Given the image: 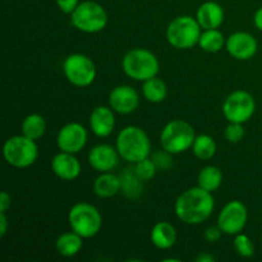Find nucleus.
I'll return each mask as SVG.
<instances>
[{
	"mask_svg": "<svg viewBox=\"0 0 262 262\" xmlns=\"http://www.w3.org/2000/svg\"><path fill=\"white\" fill-rule=\"evenodd\" d=\"M215 209V200L211 192L201 187H193L179 194L174 204L177 217L184 224L200 225L206 222Z\"/></svg>",
	"mask_w": 262,
	"mask_h": 262,
	"instance_id": "obj_1",
	"label": "nucleus"
},
{
	"mask_svg": "<svg viewBox=\"0 0 262 262\" xmlns=\"http://www.w3.org/2000/svg\"><path fill=\"white\" fill-rule=\"evenodd\" d=\"M115 147L123 160L132 164L148 158L151 152V142L147 133L137 125L123 128L117 137Z\"/></svg>",
	"mask_w": 262,
	"mask_h": 262,
	"instance_id": "obj_2",
	"label": "nucleus"
},
{
	"mask_svg": "<svg viewBox=\"0 0 262 262\" xmlns=\"http://www.w3.org/2000/svg\"><path fill=\"white\" fill-rule=\"evenodd\" d=\"M122 68L129 78L145 82L158 76L160 63L152 51L137 48L125 54L122 60Z\"/></svg>",
	"mask_w": 262,
	"mask_h": 262,
	"instance_id": "obj_3",
	"label": "nucleus"
},
{
	"mask_svg": "<svg viewBox=\"0 0 262 262\" xmlns=\"http://www.w3.org/2000/svg\"><path fill=\"white\" fill-rule=\"evenodd\" d=\"M194 138L196 133L193 127L182 119L169 122L160 133L161 147L170 155H178L192 148Z\"/></svg>",
	"mask_w": 262,
	"mask_h": 262,
	"instance_id": "obj_4",
	"label": "nucleus"
},
{
	"mask_svg": "<svg viewBox=\"0 0 262 262\" xmlns=\"http://www.w3.org/2000/svg\"><path fill=\"white\" fill-rule=\"evenodd\" d=\"M201 26L191 15H179L169 23L166 40L178 50H187L197 45L201 36Z\"/></svg>",
	"mask_w": 262,
	"mask_h": 262,
	"instance_id": "obj_5",
	"label": "nucleus"
},
{
	"mask_svg": "<svg viewBox=\"0 0 262 262\" xmlns=\"http://www.w3.org/2000/svg\"><path fill=\"white\" fill-rule=\"evenodd\" d=\"M3 155L10 166L25 169L33 165L38 158V147L35 140L23 135L13 136L5 141L3 146Z\"/></svg>",
	"mask_w": 262,
	"mask_h": 262,
	"instance_id": "obj_6",
	"label": "nucleus"
},
{
	"mask_svg": "<svg viewBox=\"0 0 262 262\" xmlns=\"http://www.w3.org/2000/svg\"><path fill=\"white\" fill-rule=\"evenodd\" d=\"M69 227L82 238H92L101 230L102 216L91 204L79 202L73 205L68 214Z\"/></svg>",
	"mask_w": 262,
	"mask_h": 262,
	"instance_id": "obj_7",
	"label": "nucleus"
},
{
	"mask_svg": "<svg viewBox=\"0 0 262 262\" xmlns=\"http://www.w3.org/2000/svg\"><path fill=\"white\" fill-rule=\"evenodd\" d=\"M72 25L84 33H97L104 30L107 25V13L101 4L96 2L79 3L71 14Z\"/></svg>",
	"mask_w": 262,
	"mask_h": 262,
	"instance_id": "obj_8",
	"label": "nucleus"
},
{
	"mask_svg": "<svg viewBox=\"0 0 262 262\" xmlns=\"http://www.w3.org/2000/svg\"><path fill=\"white\" fill-rule=\"evenodd\" d=\"M63 73L67 81L76 87H87L96 78V66L83 54H71L63 63Z\"/></svg>",
	"mask_w": 262,
	"mask_h": 262,
	"instance_id": "obj_9",
	"label": "nucleus"
},
{
	"mask_svg": "<svg viewBox=\"0 0 262 262\" xmlns=\"http://www.w3.org/2000/svg\"><path fill=\"white\" fill-rule=\"evenodd\" d=\"M256 112V101L252 95L243 90L232 92L223 104V114L230 123H247Z\"/></svg>",
	"mask_w": 262,
	"mask_h": 262,
	"instance_id": "obj_10",
	"label": "nucleus"
},
{
	"mask_svg": "<svg viewBox=\"0 0 262 262\" xmlns=\"http://www.w3.org/2000/svg\"><path fill=\"white\" fill-rule=\"evenodd\" d=\"M248 222V210L242 201L228 202L217 216V227L224 234L237 235L243 232Z\"/></svg>",
	"mask_w": 262,
	"mask_h": 262,
	"instance_id": "obj_11",
	"label": "nucleus"
},
{
	"mask_svg": "<svg viewBox=\"0 0 262 262\" xmlns=\"http://www.w3.org/2000/svg\"><path fill=\"white\" fill-rule=\"evenodd\" d=\"M89 140L87 129L82 124L72 122L61 127L56 136V145L59 150L69 154H77L83 150Z\"/></svg>",
	"mask_w": 262,
	"mask_h": 262,
	"instance_id": "obj_12",
	"label": "nucleus"
},
{
	"mask_svg": "<svg viewBox=\"0 0 262 262\" xmlns=\"http://www.w3.org/2000/svg\"><path fill=\"white\" fill-rule=\"evenodd\" d=\"M225 49L229 55L237 60H250L257 53L258 43L253 35L238 31V32L232 33L227 38Z\"/></svg>",
	"mask_w": 262,
	"mask_h": 262,
	"instance_id": "obj_13",
	"label": "nucleus"
},
{
	"mask_svg": "<svg viewBox=\"0 0 262 262\" xmlns=\"http://www.w3.org/2000/svg\"><path fill=\"white\" fill-rule=\"evenodd\" d=\"M140 105V96L133 87L120 84L109 94V106L118 114H130Z\"/></svg>",
	"mask_w": 262,
	"mask_h": 262,
	"instance_id": "obj_14",
	"label": "nucleus"
},
{
	"mask_svg": "<svg viewBox=\"0 0 262 262\" xmlns=\"http://www.w3.org/2000/svg\"><path fill=\"white\" fill-rule=\"evenodd\" d=\"M119 152L117 147L101 143L95 147L89 152V163L92 168L100 173L105 171H112L119 164Z\"/></svg>",
	"mask_w": 262,
	"mask_h": 262,
	"instance_id": "obj_15",
	"label": "nucleus"
},
{
	"mask_svg": "<svg viewBox=\"0 0 262 262\" xmlns=\"http://www.w3.org/2000/svg\"><path fill=\"white\" fill-rule=\"evenodd\" d=\"M51 170L61 181L71 182L78 178L82 166L74 154L60 151L51 160Z\"/></svg>",
	"mask_w": 262,
	"mask_h": 262,
	"instance_id": "obj_16",
	"label": "nucleus"
},
{
	"mask_svg": "<svg viewBox=\"0 0 262 262\" xmlns=\"http://www.w3.org/2000/svg\"><path fill=\"white\" fill-rule=\"evenodd\" d=\"M114 110L110 106H97L90 115V128L100 138L109 137L115 128Z\"/></svg>",
	"mask_w": 262,
	"mask_h": 262,
	"instance_id": "obj_17",
	"label": "nucleus"
},
{
	"mask_svg": "<svg viewBox=\"0 0 262 262\" xmlns=\"http://www.w3.org/2000/svg\"><path fill=\"white\" fill-rule=\"evenodd\" d=\"M224 9L216 2H205L197 9L196 19L204 30L219 28L224 22Z\"/></svg>",
	"mask_w": 262,
	"mask_h": 262,
	"instance_id": "obj_18",
	"label": "nucleus"
},
{
	"mask_svg": "<svg viewBox=\"0 0 262 262\" xmlns=\"http://www.w3.org/2000/svg\"><path fill=\"white\" fill-rule=\"evenodd\" d=\"M152 245L159 250H169L177 242V230L168 222H159L152 227L150 233Z\"/></svg>",
	"mask_w": 262,
	"mask_h": 262,
	"instance_id": "obj_19",
	"label": "nucleus"
},
{
	"mask_svg": "<svg viewBox=\"0 0 262 262\" xmlns=\"http://www.w3.org/2000/svg\"><path fill=\"white\" fill-rule=\"evenodd\" d=\"M122 182L110 171L101 173L94 182V192L100 199H110L120 191Z\"/></svg>",
	"mask_w": 262,
	"mask_h": 262,
	"instance_id": "obj_20",
	"label": "nucleus"
},
{
	"mask_svg": "<svg viewBox=\"0 0 262 262\" xmlns=\"http://www.w3.org/2000/svg\"><path fill=\"white\" fill-rule=\"evenodd\" d=\"M83 239L81 235L76 232H67L59 235L55 242V248L58 253L63 257H73L81 252L83 247Z\"/></svg>",
	"mask_w": 262,
	"mask_h": 262,
	"instance_id": "obj_21",
	"label": "nucleus"
},
{
	"mask_svg": "<svg viewBox=\"0 0 262 262\" xmlns=\"http://www.w3.org/2000/svg\"><path fill=\"white\" fill-rule=\"evenodd\" d=\"M197 183L205 191H209L214 193L215 191L220 188L223 183V173L217 166L207 165L201 169L197 177Z\"/></svg>",
	"mask_w": 262,
	"mask_h": 262,
	"instance_id": "obj_22",
	"label": "nucleus"
},
{
	"mask_svg": "<svg viewBox=\"0 0 262 262\" xmlns=\"http://www.w3.org/2000/svg\"><path fill=\"white\" fill-rule=\"evenodd\" d=\"M142 94L143 97H145L148 102L160 104V102H163L164 100L166 99L168 89H166V84L163 79L158 78V77H152V78L143 82Z\"/></svg>",
	"mask_w": 262,
	"mask_h": 262,
	"instance_id": "obj_23",
	"label": "nucleus"
},
{
	"mask_svg": "<svg viewBox=\"0 0 262 262\" xmlns=\"http://www.w3.org/2000/svg\"><path fill=\"white\" fill-rule=\"evenodd\" d=\"M22 135L31 140H40L46 132V122L42 115L40 114H30L23 119L20 125Z\"/></svg>",
	"mask_w": 262,
	"mask_h": 262,
	"instance_id": "obj_24",
	"label": "nucleus"
},
{
	"mask_svg": "<svg viewBox=\"0 0 262 262\" xmlns=\"http://www.w3.org/2000/svg\"><path fill=\"white\" fill-rule=\"evenodd\" d=\"M217 145L214 138L209 135L196 136L192 145V152L199 160H210L215 156Z\"/></svg>",
	"mask_w": 262,
	"mask_h": 262,
	"instance_id": "obj_25",
	"label": "nucleus"
},
{
	"mask_svg": "<svg viewBox=\"0 0 262 262\" xmlns=\"http://www.w3.org/2000/svg\"><path fill=\"white\" fill-rule=\"evenodd\" d=\"M225 42L227 40L224 35L217 28H212V30H205L201 33L199 45L206 53H217L224 48Z\"/></svg>",
	"mask_w": 262,
	"mask_h": 262,
	"instance_id": "obj_26",
	"label": "nucleus"
},
{
	"mask_svg": "<svg viewBox=\"0 0 262 262\" xmlns=\"http://www.w3.org/2000/svg\"><path fill=\"white\" fill-rule=\"evenodd\" d=\"M234 250L241 257L250 258L255 255V246L253 242L251 241V238L248 235L239 233V234L235 235L234 238Z\"/></svg>",
	"mask_w": 262,
	"mask_h": 262,
	"instance_id": "obj_27",
	"label": "nucleus"
},
{
	"mask_svg": "<svg viewBox=\"0 0 262 262\" xmlns=\"http://www.w3.org/2000/svg\"><path fill=\"white\" fill-rule=\"evenodd\" d=\"M135 173L140 181H151L156 174L155 161L148 158L138 161V163H136Z\"/></svg>",
	"mask_w": 262,
	"mask_h": 262,
	"instance_id": "obj_28",
	"label": "nucleus"
},
{
	"mask_svg": "<svg viewBox=\"0 0 262 262\" xmlns=\"http://www.w3.org/2000/svg\"><path fill=\"white\" fill-rule=\"evenodd\" d=\"M225 138L229 141L230 143H238L243 140L246 135L245 127L242 123H230L225 128Z\"/></svg>",
	"mask_w": 262,
	"mask_h": 262,
	"instance_id": "obj_29",
	"label": "nucleus"
},
{
	"mask_svg": "<svg viewBox=\"0 0 262 262\" xmlns=\"http://www.w3.org/2000/svg\"><path fill=\"white\" fill-rule=\"evenodd\" d=\"M59 9L66 14H72L79 5V0H55Z\"/></svg>",
	"mask_w": 262,
	"mask_h": 262,
	"instance_id": "obj_30",
	"label": "nucleus"
},
{
	"mask_svg": "<svg viewBox=\"0 0 262 262\" xmlns=\"http://www.w3.org/2000/svg\"><path fill=\"white\" fill-rule=\"evenodd\" d=\"M222 234H223L222 229H220L217 225L216 227H209L206 229V232H205V238H206V241H209V242L214 243L220 239Z\"/></svg>",
	"mask_w": 262,
	"mask_h": 262,
	"instance_id": "obj_31",
	"label": "nucleus"
},
{
	"mask_svg": "<svg viewBox=\"0 0 262 262\" xmlns=\"http://www.w3.org/2000/svg\"><path fill=\"white\" fill-rule=\"evenodd\" d=\"M12 205V196L8 192L3 191L0 193V212H7Z\"/></svg>",
	"mask_w": 262,
	"mask_h": 262,
	"instance_id": "obj_32",
	"label": "nucleus"
},
{
	"mask_svg": "<svg viewBox=\"0 0 262 262\" xmlns=\"http://www.w3.org/2000/svg\"><path fill=\"white\" fill-rule=\"evenodd\" d=\"M7 212H0V237L4 238L7 234L8 229V219H7Z\"/></svg>",
	"mask_w": 262,
	"mask_h": 262,
	"instance_id": "obj_33",
	"label": "nucleus"
},
{
	"mask_svg": "<svg viewBox=\"0 0 262 262\" xmlns=\"http://www.w3.org/2000/svg\"><path fill=\"white\" fill-rule=\"evenodd\" d=\"M253 23H255L256 28L262 31V7L258 8L255 13V17H253Z\"/></svg>",
	"mask_w": 262,
	"mask_h": 262,
	"instance_id": "obj_34",
	"label": "nucleus"
},
{
	"mask_svg": "<svg viewBox=\"0 0 262 262\" xmlns=\"http://www.w3.org/2000/svg\"><path fill=\"white\" fill-rule=\"evenodd\" d=\"M196 260L199 262H207V261L211 262V261H214L215 258L212 257V256H210V255H205V253H201V255H200L199 257L196 258Z\"/></svg>",
	"mask_w": 262,
	"mask_h": 262,
	"instance_id": "obj_35",
	"label": "nucleus"
},
{
	"mask_svg": "<svg viewBox=\"0 0 262 262\" xmlns=\"http://www.w3.org/2000/svg\"><path fill=\"white\" fill-rule=\"evenodd\" d=\"M261 245H262V238H261Z\"/></svg>",
	"mask_w": 262,
	"mask_h": 262,
	"instance_id": "obj_36",
	"label": "nucleus"
}]
</instances>
